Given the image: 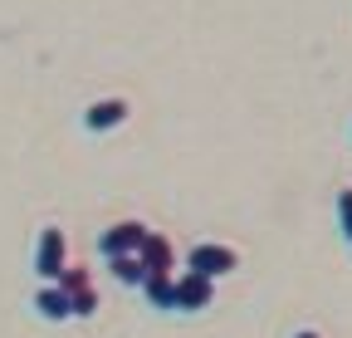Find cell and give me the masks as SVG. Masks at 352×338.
Here are the masks:
<instances>
[{"label":"cell","mask_w":352,"mask_h":338,"mask_svg":"<svg viewBox=\"0 0 352 338\" xmlns=\"http://www.w3.org/2000/svg\"><path fill=\"white\" fill-rule=\"evenodd\" d=\"M127 118H132V103L127 98H94V103L78 113V128L88 138H103V133H118Z\"/></svg>","instance_id":"obj_3"},{"label":"cell","mask_w":352,"mask_h":338,"mask_svg":"<svg viewBox=\"0 0 352 338\" xmlns=\"http://www.w3.org/2000/svg\"><path fill=\"white\" fill-rule=\"evenodd\" d=\"M347 138H352V123H347Z\"/></svg>","instance_id":"obj_14"},{"label":"cell","mask_w":352,"mask_h":338,"mask_svg":"<svg viewBox=\"0 0 352 338\" xmlns=\"http://www.w3.org/2000/svg\"><path fill=\"white\" fill-rule=\"evenodd\" d=\"M30 309H34V319H44V324H69V319H74V304H69V294H64L59 284H39L34 299H30Z\"/></svg>","instance_id":"obj_6"},{"label":"cell","mask_w":352,"mask_h":338,"mask_svg":"<svg viewBox=\"0 0 352 338\" xmlns=\"http://www.w3.org/2000/svg\"><path fill=\"white\" fill-rule=\"evenodd\" d=\"M88 284H94V275H88L83 265H69V270L59 275V289H64V294H78V289H88Z\"/></svg>","instance_id":"obj_12"},{"label":"cell","mask_w":352,"mask_h":338,"mask_svg":"<svg viewBox=\"0 0 352 338\" xmlns=\"http://www.w3.org/2000/svg\"><path fill=\"white\" fill-rule=\"evenodd\" d=\"M138 260L147 265V275H171V270H176V245H171L162 231H152V235L142 240V250H138Z\"/></svg>","instance_id":"obj_7"},{"label":"cell","mask_w":352,"mask_h":338,"mask_svg":"<svg viewBox=\"0 0 352 338\" xmlns=\"http://www.w3.org/2000/svg\"><path fill=\"white\" fill-rule=\"evenodd\" d=\"M69 304H74V319H94V314H98V289L88 284V289L69 294Z\"/></svg>","instance_id":"obj_11"},{"label":"cell","mask_w":352,"mask_h":338,"mask_svg":"<svg viewBox=\"0 0 352 338\" xmlns=\"http://www.w3.org/2000/svg\"><path fill=\"white\" fill-rule=\"evenodd\" d=\"M108 275H113L122 289H142V279H147V265H142L138 255H113V260H108Z\"/></svg>","instance_id":"obj_9"},{"label":"cell","mask_w":352,"mask_h":338,"mask_svg":"<svg viewBox=\"0 0 352 338\" xmlns=\"http://www.w3.org/2000/svg\"><path fill=\"white\" fill-rule=\"evenodd\" d=\"M147 235H152V231H147L142 221H113V226L98 235V255H103V260H113V255H138Z\"/></svg>","instance_id":"obj_4"},{"label":"cell","mask_w":352,"mask_h":338,"mask_svg":"<svg viewBox=\"0 0 352 338\" xmlns=\"http://www.w3.org/2000/svg\"><path fill=\"white\" fill-rule=\"evenodd\" d=\"M215 304V279L186 270V275H176V314H206Z\"/></svg>","instance_id":"obj_5"},{"label":"cell","mask_w":352,"mask_h":338,"mask_svg":"<svg viewBox=\"0 0 352 338\" xmlns=\"http://www.w3.org/2000/svg\"><path fill=\"white\" fill-rule=\"evenodd\" d=\"M333 216H338V235H342V245L352 250V187H338V196H333Z\"/></svg>","instance_id":"obj_10"},{"label":"cell","mask_w":352,"mask_h":338,"mask_svg":"<svg viewBox=\"0 0 352 338\" xmlns=\"http://www.w3.org/2000/svg\"><path fill=\"white\" fill-rule=\"evenodd\" d=\"M186 270H196V275H206V279H226V275L240 270V250L226 245V240H196V245L186 250Z\"/></svg>","instance_id":"obj_2"},{"label":"cell","mask_w":352,"mask_h":338,"mask_svg":"<svg viewBox=\"0 0 352 338\" xmlns=\"http://www.w3.org/2000/svg\"><path fill=\"white\" fill-rule=\"evenodd\" d=\"M142 299L157 314H176V275H147L142 279Z\"/></svg>","instance_id":"obj_8"},{"label":"cell","mask_w":352,"mask_h":338,"mask_svg":"<svg viewBox=\"0 0 352 338\" xmlns=\"http://www.w3.org/2000/svg\"><path fill=\"white\" fill-rule=\"evenodd\" d=\"M30 270L39 284H59V275L69 270V235L59 226H44L34 235V255H30Z\"/></svg>","instance_id":"obj_1"},{"label":"cell","mask_w":352,"mask_h":338,"mask_svg":"<svg viewBox=\"0 0 352 338\" xmlns=\"http://www.w3.org/2000/svg\"><path fill=\"white\" fill-rule=\"evenodd\" d=\"M289 338H323L318 328H298V333H289Z\"/></svg>","instance_id":"obj_13"}]
</instances>
